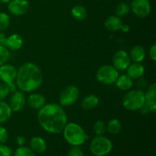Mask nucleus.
Instances as JSON below:
<instances>
[{"mask_svg":"<svg viewBox=\"0 0 156 156\" xmlns=\"http://www.w3.org/2000/svg\"><path fill=\"white\" fill-rule=\"evenodd\" d=\"M37 120L44 130L50 133L58 134L62 132L66 125L67 115L61 105L49 103L39 109Z\"/></svg>","mask_w":156,"mask_h":156,"instance_id":"f257e3e1","label":"nucleus"},{"mask_svg":"<svg viewBox=\"0 0 156 156\" xmlns=\"http://www.w3.org/2000/svg\"><path fill=\"white\" fill-rule=\"evenodd\" d=\"M16 85L23 92H31L38 89L43 82L41 69L33 62H25L17 70Z\"/></svg>","mask_w":156,"mask_h":156,"instance_id":"f03ea898","label":"nucleus"},{"mask_svg":"<svg viewBox=\"0 0 156 156\" xmlns=\"http://www.w3.org/2000/svg\"><path fill=\"white\" fill-rule=\"evenodd\" d=\"M62 133L66 141L73 146H82L88 139L83 128L76 123H66Z\"/></svg>","mask_w":156,"mask_h":156,"instance_id":"7ed1b4c3","label":"nucleus"},{"mask_svg":"<svg viewBox=\"0 0 156 156\" xmlns=\"http://www.w3.org/2000/svg\"><path fill=\"white\" fill-rule=\"evenodd\" d=\"M123 106L127 111L140 110L145 104V93L139 89L129 90L123 98Z\"/></svg>","mask_w":156,"mask_h":156,"instance_id":"20e7f679","label":"nucleus"},{"mask_svg":"<svg viewBox=\"0 0 156 156\" xmlns=\"http://www.w3.org/2000/svg\"><path fill=\"white\" fill-rule=\"evenodd\" d=\"M112 149V142L103 135L94 137L90 144V150L91 153L95 156H105L108 155Z\"/></svg>","mask_w":156,"mask_h":156,"instance_id":"39448f33","label":"nucleus"},{"mask_svg":"<svg viewBox=\"0 0 156 156\" xmlns=\"http://www.w3.org/2000/svg\"><path fill=\"white\" fill-rule=\"evenodd\" d=\"M119 76L118 70L114 66L105 65L101 66L96 73L97 80L103 85H110L117 81Z\"/></svg>","mask_w":156,"mask_h":156,"instance_id":"423d86ee","label":"nucleus"},{"mask_svg":"<svg viewBox=\"0 0 156 156\" xmlns=\"http://www.w3.org/2000/svg\"><path fill=\"white\" fill-rule=\"evenodd\" d=\"M79 97V90L75 85L66 87L59 95V105L62 107H69L74 105Z\"/></svg>","mask_w":156,"mask_h":156,"instance_id":"0eeeda50","label":"nucleus"},{"mask_svg":"<svg viewBox=\"0 0 156 156\" xmlns=\"http://www.w3.org/2000/svg\"><path fill=\"white\" fill-rule=\"evenodd\" d=\"M131 9L137 17L146 18L151 12L150 2L149 0H133Z\"/></svg>","mask_w":156,"mask_h":156,"instance_id":"6e6552de","label":"nucleus"},{"mask_svg":"<svg viewBox=\"0 0 156 156\" xmlns=\"http://www.w3.org/2000/svg\"><path fill=\"white\" fill-rule=\"evenodd\" d=\"M131 63V59L129 58L127 52L123 50H117L113 56V66L116 69L123 71L127 69Z\"/></svg>","mask_w":156,"mask_h":156,"instance_id":"1a4fd4ad","label":"nucleus"},{"mask_svg":"<svg viewBox=\"0 0 156 156\" xmlns=\"http://www.w3.org/2000/svg\"><path fill=\"white\" fill-rule=\"evenodd\" d=\"M30 5L27 0H11L8 3V10L15 16L24 15L29 10Z\"/></svg>","mask_w":156,"mask_h":156,"instance_id":"9d476101","label":"nucleus"},{"mask_svg":"<svg viewBox=\"0 0 156 156\" xmlns=\"http://www.w3.org/2000/svg\"><path fill=\"white\" fill-rule=\"evenodd\" d=\"M9 105L13 112H19L26 105V98L23 91H15L9 98Z\"/></svg>","mask_w":156,"mask_h":156,"instance_id":"9b49d317","label":"nucleus"},{"mask_svg":"<svg viewBox=\"0 0 156 156\" xmlns=\"http://www.w3.org/2000/svg\"><path fill=\"white\" fill-rule=\"evenodd\" d=\"M17 69L11 64H4L0 66V79L4 83L10 84L16 79Z\"/></svg>","mask_w":156,"mask_h":156,"instance_id":"f8f14e48","label":"nucleus"},{"mask_svg":"<svg viewBox=\"0 0 156 156\" xmlns=\"http://www.w3.org/2000/svg\"><path fill=\"white\" fill-rule=\"evenodd\" d=\"M26 104L32 109L39 110L46 105V98L40 93H33L26 99Z\"/></svg>","mask_w":156,"mask_h":156,"instance_id":"ddd939ff","label":"nucleus"},{"mask_svg":"<svg viewBox=\"0 0 156 156\" xmlns=\"http://www.w3.org/2000/svg\"><path fill=\"white\" fill-rule=\"evenodd\" d=\"M127 76L132 79H137L143 77L145 73V67L141 62H133L127 67Z\"/></svg>","mask_w":156,"mask_h":156,"instance_id":"4468645a","label":"nucleus"},{"mask_svg":"<svg viewBox=\"0 0 156 156\" xmlns=\"http://www.w3.org/2000/svg\"><path fill=\"white\" fill-rule=\"evenodd\" d=\"M22 46L23 39L18 34H12L9 37H7L5 47L9 50L15 51V50H20Z\"/></svg>","mask_w":156,"mask_h":156,"instance_id":"2eb2a0df","label":"nucleus"},{"mask_svg":"<svg viewBox=\"0 0 156 156\" xmlns=\"http://www.w3.org/2000/svg\"><path fill=\"white\" fill-rule=\"evenodd\" d=\"M123 24L122 20L118 16H110L105 20V27L107 30L112 32H116L119 30H121Z\"/></svg>","mask_w":156,"mask_h":156,"instance_id":"dca6fc26","label":"nucleus"},{"mask_svg":"<svg viewBox=\"0 0 156 156\" xmlns=\"http://www.w3.org/2000/svg\"><path fill=\"white\" fill-rule=\"evenodd\" d=\"M30 149L34 153H43L47 150V143L41 136H34L30 140Z\"/></svg>","mask_w":156,"mask_h":156,"instance_id":"f3484780","label":"nucleus"},{"mask_svg":"<svg viewBox=\"0 0 156 156\" xmlns=\"http://www.w3.org/2000/svg\"><path fill=\"white\" fill-rule=\"evenodd\" d=\"M129 56L134 62H142L146 57V50L143 46L136 45L131 49Z\"/></svg>","mask_w":156,"mask_h":156,"instance_id":"a211bd4d","label":"nucleus"},{"mask_svg":"<svg viewBox=\"0 0 156 156\" xmlns=\"http://www.w3.org/2000/svg\"><path fill=\"white\" fill-rule=\"evenodd\" d=\"M115 82L117 88L122 91H129L133 86V81L127 75L118 76Z\"/></svg>","mask_w":156,"mask_h":156,"instance_id":"6ab92c4d","label":"nucleus"},{"mask_svg":"<svg viewBox=\"0 0 156 156\" xmlns=\"http://www.w3.org/2000/svg\"><path fill=\"white\" fill-rule=\"evenodd\" d=\"M99 104V98L95 94L87 95L81 102V106L84 110H91L96 108Z\"/></svg>","mask_w":156,"mask_h":156,"instance_id":"aec40b11","label":"nucleus"},{"mask_svg":"<svg viewBox=\"0 0 156 156\" xmlns=\"http://www.w3.org/2000/svg\"><path fill=\"white\" fill-rule=\"evenodd\" d=\"M12 111L9 106V103L0 101V124L5 123L10 119Z\"/></svg>","mask_w":156,"mask_h":156,"instance_id":"412c9836","label":"nucleus"},{"mask_svg":"<svg viewBox=\"0 0 156 156\" xmlns=\"http://www.w3.org/2000/svg\"><path fill=\"white\" fill-rule=\"evenodd\" d=\"M72 15L75 19L78 20V21H82L85 20L87 18V10L84 6L80 5H75L74 7L71 10Z\"/></svg>","mask_w":156,"mask_h":156,"instance_id":"4be33fe9","label":"nucleus"},{"mask_svg":"<svg viewBox=\"0 0 156 156\" xmlns=\"http://www.w3.org/2000/svg\"><path fill=\"white\" fill-rule=\"evenodd\" d=\"M122 128L121 123L117 118H113L108 121V125L106 126L107 130L112 135H117L120 132Z\"/></svg>","mask_w":156,"mask_h":156,"instance_id":"5701e85b","label":"nucleus"},{"mask_svg":"<svg viewBox=\"0 0 156 156\" xmlns=\"http://www.w3.org/2000/svg\"><path fill=\"white\" fill-rule=\"evenodd\" d=\"M129 5L125 2H122L120 4L117 5V9H116V13L118 17H123L128 15L129 12Z\"/></svg>","mask_w":156,"mask_h":156,"instance_id":"b1692460","label":"nucleus"},{"mask_svg":"<svg viewBox=\"0 0 156 156\" xmlns=\"http://www.w3.org/2000/svg\"><path fill=\"white\" fill-rule=\"evenodd\" d=\"M10 25V18L5 12H0V31H4Z\"/></svg>","mask_w":156,"mask_h":156,"instance_id":"393cba45","label":"nucleus"},{"mask_svg":"<svg viewBox=\"0 0 156 156\" xmlns=\"http://www.w3.org/2000/svg\"><path fill=\"white\" fill-rule=\"evenodd\" d=\"M10 58V51L5 46L0 45V66L4 65Z\"/></svg>","mask_w":156,"mask_h":156,"instance_id":"a878e982","label":"nucleus"},{"mask_svg":"<svg viewBox=\"0 0 156 156\" xmlns=\"http://www.w3.org/2000/svg\"><path fill=\"white\" fill-rule=\"evenodd\" d=\"M93 130H94V133L97 136H101L105 134L106 132V125H105V122L102 120H98L95 122L93 126Z\"/></svg>","mask_w":156,"mask_h":156,"instance_id":"bb28decb","label":"nucleus"},{"mask_svg":"<svg viewBox=\"0 0 156 156\" xmlns=\"http://www.w3.org/2000/svg\"><path fill=\"white\" fill-rule=\"evenodd\" d=\"M14 156H35V155L30 148L22 146L15 150Z\"/></svg>","mask_w":156,"mask_h":156,"instance_id":"cd10ccee","label":"nucleus"},{"mask_svg":"<svg viewBox=\"0 0 156 156\" xmlns=\"http://www.w3.org/2000/svg\"><path fill=\"white\" fill-rule=\"evenodd\" d=\"M11 88L8 84L6 83H2L0 84V101H2L9 95L10 93Z\"/></svg>","mask_w":156,"mask_h":156,"instance_id":"c85d7f7f","label":"nucleus"},{"mask_svg":"<svg viewBox=\"0 0 156 156\" xmlns=\"http://www.w3.org/2000/svg\"><path fill=\"white\" fill-rule=\"evenodd\" d=\"M67 156H84V153L79 146H73V148L69 150Z\"/></svg>","mask_w":156,"mask_h":156,"instance_id":"c756f323","label":"nucleus"},{"mask_svg":"<svg viewBox=\"0 0 156 156\" xmlns=\"http://www.w3.org/2000/svg\"><path fill=\"white\" fill-rule=\"evenodd\" d=\"M9 139L8 131L4 126L0 125V144H5Z\"/></svg>","mask_w":156,"mask_h":156,"instance_id":"7c9ffc66","label":"nucleus"},{"mask_svg":"<svg viewBox=\"0 0 156 156\" xmlns=\"http://www.w3.org/2000/svg\"><path fill=\"white\" fill-rule=\"evenodd\" d=\"M12 150L9 146L0 144V156H12Z\"/></svg>","mask_w":156,"mask_h":156,"instance_id":"2f4dec72","label":"nucleus"},{"mask_svg":"<svg viewBox=\"0 0 156 156\" xmlns=\"http://www.w3.org/2000/svg\"><path fill=\"white\" fill-rule=\"evenodd\" d=\"M136 82V87L138 88L139 90H141V91H143L144 89H146V85H147V82L143 78H140V79H137Z\"/></svg>","mask_w":156,"mask_h":156,"instance_id":"473e14b6","label":"nucleus"},{"mask_svg":"<svg viewBox=\"0 0 156 156\" xmlns=\"http://www.w3.org/2000/svg\"><path fill=\"white\" fill-rule=\"evenodd\" d=\"M149 56L153 61L156 60V44H154L149 50Z\"/></svg>","mask_w":156,"mask_h":156,"instance_id":"72a5a7b5","label":"nucleus"},{"mask_svg":"<svg viewBox=\"0 0 156 156\" xmlns=\"http://www.w3.org/2000/svg\"><path fill=\"white\" fill-rule=\"evenodd\" d=\"M6 40H7V37H6L5 34L3 31H0V45L5 47Z\"/></svg>","mask_w":156,"mask_h":156,"instance_id":"f704fd0d","label":"nucleus"},{"mask_svg":"<svg viewBox=\"0 0 156 156\" xmlns=\"http://www.w3.org/2000/svg\"><path fill=\"white\" fill-rule=\"evenodd\" d=\"M16 141H17V143H18V146H22L25 143V138H24L23 136H19L17 137Z\"/></svg>","mask_w":156,"mask_h":156,"instance_id":"c9c22d12","label":"nucleus"},{"mask_svg":"<svg viewBox=\"0 0 156 156\" xmlns=\"http://www.w3.org/2000/svg\"><path fill=\"white\" fill-rule=\"evenodd\" d=\"M129 29L130 28H129V25H127V24H123L121 28V30L123 32H124V33H127V32L129 31Z\"/></svg>","mask_w":156,"mask_h":156,"instance_id":"e433bc0d","label":"nucleus"},{"mask_svg":"<svg viewBox=\"0 0 156 156\" xmlns=\"http://www.w3.org/2000/svg\"><path fill=\"white\" fill-rule=\"evenodd\" d=\"M10 1L11 0H0V2L2 3V4H8Z\"/></svg>","mask_w":156,"mask_h":156,"instance_id":"4c0bfd02","label":"nucleus"}]
</instances>
